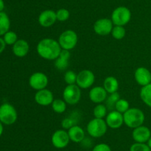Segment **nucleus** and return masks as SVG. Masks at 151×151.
<instances>
[{"mask_svg":"<svg viewBox=\"0 0 151 151\" xmlns=\"http://www.w3.org/2000/svg\"><path fill=\"white\" fill-rule=\"evenodd\" d=\"M37 53L46 60H55L60 55L62 48L58 41L52 38H44L37 44Z\"/></svg>","mask_w":151,"mask_h":151,"instance_id":"nucleus-1","label":"nucleus"},{"mask_svg":"<svg viewBox=\"0 0 151 151\" xmlns=\"http://www.w3.org/2000/svg\"><path fill=\"white\" fill-rule=\"evenodd\" d=\"M124 124L130 128L134 129L143 125L145 120V115L139 108H129L123 114Z\"/></svg>","mask_w":151,"mask_h":151,"instance_id":"nucleus-2","label":"nucleus"},{"mask_svg":"<svg viewBox=\"0 0 151 151\" xmlns=\"http://www.w3.org/2000/svg\"><path fill=\"white\" fill-rule=\"evenodd\" d=\"M111 19L114 25L124 27L131 21V12L125 6H119L113 10Z\"/></svg>","mask_w":151,"mask_h":151,"instance_id":"nucleus-3","label":"nucleus"},{"mask_svg":"<svg viewBox=\"0 0 151 151\" xmlns=\"http://www.w3.org/2000/svg\"><path fill=\"white\" fill-rule=\"evenodd\" d=\"M86 130L91 137L100 138L107 132L108 125L103 118H94L88 123Z\"/></svg>","mask_w":151,"mask_h":151,"instance_id":"nucleus-4","label":"nucleus"},{"mask_svg":"<svg viewBox=\"0 0 151 151\" xmlns=\"http://www.w3.org/2000/svg\"><path fill=\"white\" fill-rule=\"evenodd\" d=\"M78 41V34L72 30H66L63 31L58 38V43L62 50H66L69 51L76 47Z\"/></svg>","mask_w":151,"mask_h":151,"instance_id":"nucleus-5","label":"nucleus"},{"mask_svg":"<svg viewBox=\"0 0 151 151\" xmlns=\"http://www.w3.org/2000/svg\"><path fill=\"white\" fill-rule=\"evenodd\" d=\"M18 113L16 108L9 103H4L0 106V121L5 125H11L16 121Z\"/></svg>","mask_w":151,"mask_h":151,"instance_id":"nucleus-6","label":"nucleus"},{"mask_svg":"<svg viewBox=\"0 0 151 151\" xmlns=\"http://www.w3.org/2000/svg\"><path fill=\"white\" fill-rule=\"evenodd\" d=\"M81 99V89L75 84L67 85L63 92V99L66 104L75 105L80 102Z\"/></svg>","mask_w":151,"mask_h":151,"instance_id":"nucleus-7","label":"nucleus"},{"mask_svg":"<svg viewBox=\"0 0 151 151\" xmlns=\"http://www.w3.org/2000/svg\"><path fill=\"white\" fill-rule=\"evenodd\" d=\"M95 76L90 70H83L77 75L76 84L81 89H88L94 84Z\"/></svg>","mask_w":151,"mask_h":151,"instance_id":"nucleus-8","label":"nucleus"},{"mask_svg":"<svg viewBox=\"0 0 151 151\" xmlns=\"http://www.w3.org/2000/svg\"><path fill=\"white\" fill-rule=\"evenodd\" d=\"M51 142L53 146L57 149H63L66 147L70 142L68 132L64 129L57 130L52 135Z\"/></svg>","mask_w":151,"mask_h":151,"instance_id":"nucleus-9","label":"nucleus"},{"mask_svg":"<svg viewBox=\"0 0 151 151\" xmlns=\"http://www.w3.org/2000/svg\"><path fill=\"white\" fill-rule=\"evenodd\" d=\"M114 28V24L111 19L108 18L99 19L94 22V31L99 36H108L111 33Z\"/></svg>","mask_w":151,"mask_h":151,"instance_id":"nucleus-10","label":"nucleus"},{"mask_svg":"<svg viewBox=\"0 0 151 151\" xmlns=\"http://www.w3.org/2000/svg\"><path fill=\"white\" fill-rule=\"evenodd\" d=\"M48 77L42 72L34 73L29 78V86L37 91L45 89L48 85Z\"/></svg>","mask_w":151,"mask_h":151,"instance_id":"nucleus-11","label":"nucleus"},{"mask_svg":"<svg viewBox=\"0 0 151 151\" xmlns=\"http://www.w3.org/2000/svg\"><path fill=\"white\" fill-rule=\"evenodd\" d=\"M106 122L108 127L111 129H118L124 124L123 114L114 110L109 112L106 117Z\"/></svg>","mask_w":151,"mask_h":151,"instance_id":"nucleus-12","label":"nucleus"},{"mask_svg":"<svg viewBox=\"0 0 151 151\" xmlns=\"http://www.w3.org/2000/svg\"><path fill=\"white\" fill-rule=\"evenodd\" d=\"M57 20L56 12L52 10H45L41 12L38 18V22L41 26L44 28H50L52 26Z\"/></svg>","mask_w":151,"mask_h":151,"instance_id":"nucleus-13","label":"nucleus"},{"mask_svg":"<svg viewBox=\"0 0 151 151\" xmlns=\"http://www.w3.org/2000/svg\"><path fill=\"white\" fill-rule=\"evenodd\" d=\"M35 101L38 105L41 106H49L51 105L54 101L52 92L48 89L45 88L43 90H38L35 94Z\"/></svg>","mask_w":151,"mask_h":151,"instance_id":"nucleus-14","label":"nucleus"},{"mask_svg":"<svg viewBox=\"0 0 151 151\" xmlns=\"http://www.w3.org/2000/svg\"><path fill=\"white\" fill-rule=\"evenodd\" d=\"M151 137V131L147 127L141 125L133 130L132 138L135 142L138 143H147Z\"/></svg>","mask_w":151,"mask_h":151,"instance_id":"nucleus-15","label":"nucleus"},{"mask_svg":"<svg viewBox=\"0 0 151 151\" xmlns=\"http://www.w3.org/2000/svg\"><path fill=\"white\" fill-rule=\"evenodd\" d=\"M134 78L137 84L144 87L151 83V72L145 67H139L135 70Z\"/></svg>","mask_w":151,"mask_h":151,"instance_id":"nucleus-16","label":"nucleus"},{"mask_svg":"<svg viewBox=\"0 0 151 151\" xmlns=\"http://www.w3.org/2000/svg\"><path fill=\"white\" fill-rule=\"evenodd\" d=\"M89 99L95 104H102L106 100L108 97V93L103 87L96 86L92 87L89 91Z\"/></svg>","mask_w":151,"mask_h":151,"instance_id":"nucleus-17","label":"nucleus"},{"mask_svg":"<svg viewBox=\"0 0 151 151\" xmlns=\"http://www.w3.org/2000/svg\"><path fill=\"white\" fill-rule=\"evenodd\" d=\"M29 43L24 39H18L13 45V53L17 57H24L29 53Z\"/></svg>","mask_w":151,"mask_h":151,"instance_id":"nucleus-18","label":"nucleus"},{"mask_svg":"<svg viewBox=\"0 0 151 151\" xmlns=\"http://www.w3.org/2000/svg\"><path fill=\"white\" fill-rule=\"evenodd\" d=\"M71 53L69 50H62L58 57L55 60V67L58 70H64L69 66Z\"/></svg>","mask_w":151,"mask_h":151,"instance_id":"nucleus-19","label":"nucleus"},{"mask_svg":"<svg viewBox=\"0 0 151 151\" xmlns=\"http://www.w3.org/2000/svg\"><path fill=\"white\" fill-rule=\"evenodd\" d=\"M70 141L75 143H81L85 139V131L81 127L78 125H74L68 130Z\"/></svg>","mask_w":151,"mask_h":151,"instance_id":"nucleus-20","label":"nucleus"},{"mask_svg":"<svg viewBox=\"0 0 151 151\" xmlns=\"http://www.w3.org/2000/svg\"><path fill=\"white\" fill-rule=\"evenodd\" d=\"M103 87L106 90L108 93L111 94V93L117 92L119 89V81L117 78L114 76H108L105 78L103 81Z\"/></svg>","mask_w":151,"mask_h":151,"instance_id":"nucleus-21","label":"nucleus"},{"mask_svg":"<svg viewBox=\"0 0 151 151\" xmlns=\"http://www.w3.org/2000/svg\"><path fill=\"white\" fill-rule=\"evenodd\" d=\"M10 27V20L9 16L4 11L0 12V36H4L9 31Z\"/></svg>","mask_w":151,"mask_h":151,"instance_id":"nucleus-22","label":"nucleus"},{"mask_svg":"<svg viewBox=\"0 0 151 151\" xmlns=\"http://www.w3.org/2000/svg\"><path fill=\"white\" fill-rule=\"evenodd\" d=\"M140 98L147 107L151 108V83L142 87L140 90Z\"/></svg>","mask_w":151,"mask_h":151,"instance_id":"nucleus-23","label":"nucleus"},{"mask_svg":"<svg viewBox=\"0 0 151 151\" xmlns=\"http://www.w3.org/2000/svg\"><path fill=\"white\" fill-rule=\"evenodd\" d=\"M52 108L56 113L61 114L66 110V102L63 99H56L52 103Z\"/></svg>","mask_w":151,"mask_h":151,"instance_id":"nucleus-24","label":"nucleus"},{"mask_svg":"<svg viewBox=\"0 0 151 151\" xmlns=\"http://www.w3.org/2000/svg\"><path fill=\"white\" fill-rule=\"evenodd\" d=\"M107 107L103 104H97L93 110L94 118H104L107 115Z\"/></svg>","mask_w":151,"mask_h":151,"instance_id":"nucleus-25","label":"nucleus"},{"mask_svg":"<svg viewBox=\"0 0 151 151\" xmlns=\"http://www.w3.org/2000/svg\"><path fill=\"white\" fill-rule=\"evenodd\" d=\"M120 99V96H119V93L117 92L116 93H114L110 94V96H108L107 99H106V105L107 108L109 110H114V109H115V105L116 103L117 102V101Z\"/></svg>","mask_w":151,"mask_h":151,"instance_id":"nucleus-26","label":"nucleus"},{"mask_svg":"<svg viewBox=\"0 0 151 151\" xmlns=\"http://www.w3.org/2000/svg\"><path fill=\"white\" fill-rule=\"evenodd\" d=\"M125 34H126V30H125L123 26L114 25L111 31L112 36H113L114 38L116 40L122 39L125 36Z\"/></svg>","mask_w":151,"mask_h":151,"instance_id":"nucleus-27","label":"nucleus"},{"mask_svg":"<svg viewBox=\"0 0 151 151\" xmlns=\"http://www.w3.org/2000/svg\"><path fill=\"white\" fill-rule=\"evenodd\" d=\"M130 108V103L125 99H119L115 105V110L124 114Z\"/></svg>","mask_w":151,"mask_h":151,"instance_id":"nucleus-28","label":"nucleus"},{"mask_svg":"<svg viewBox=\"0 0 151 151\" xmlns=\"http://www.w3.org/2000/svg\"><path fill=\"white\" fill-rule=\"evenodd\" d=\"M3 39H4L6 44H8V45H13L18 40L17 34H16L14 31L9 30L3 36Z\"/></svg>","mask_w":151,"mask_h":151,"instance_id":"nucleus-29","label":"nucleus"},{"mask_svg":"<svg viewBox=\"0 0 151 151\" xmlns=\"http://www.w3.org/2000/svg\"><path fill=\"white\" fill-rule=\"evenodd\" d=\"M56 16L59 22H66L70 17V12L66 8H60L56 11Z\"/></svg>","mask_w":151,"mask_h":151,"instance_id":"nucleus-30","label":"nucleus"},{"mask_svg":"<svg viewBox=\"0 0 151 151\" xmlns=\"http://www.w3.org/2000/svg\"><path fill=\"white\" fill-rule=\"evenodd\" d=\"M77 75H78V74H76L74 71L72 70L66 71L63 78H64L65 82L67 84V85L76 84Z\"/></svg>","mask_w":151,"mask_h":151,"instance_id":"nucleus-31","label":"nucleus"},{"mask_svg":"<svg viewBox=\"0 0 151 151\" xmlns=\"http://www.w3.org/2000/svg\"><path fill=\"white\" fill-rule=\"evenodd\" d=\"M129 151H151V149L147 143H138L135 142L130 147Z\"/></svg>","mask_w":151,"mask_h":151,"instance_id":"nucleus-32","label":"nucleus"},{"mask_svg":"<svg viewBox=\"0 0 151 151\" xmlns=\"http://www.w3.org/2000/svg\"><path fill=\"white\" fill-rule=\"evenodd\" d=\"M75 120L72 118L70 117H67V118H65L62 120L61 121V126L63 127V129H68L71 128L72 127H73L74 125H76L75 124Z\"/></svg>","mask_w":151,"mask_h":151,"instance_id":"nucleus-33","label":"nucleus"},{"mask_svg":"<svg viewBox=\"0 0 151 151\" xmlns=\"http://www.w3.org/2000/svg\"><path fill=\"white\" fill-rule=\"evenodd\" d=\"M92 151H112L111 148L109 144L106 143H100L95 145Z\"/></svg>","mask_w":151,"mask_h":151,"instance_id":"nucleus-34","label":"nucleus"},{"mask_svg":"<svg viewBox=\"0 0 151 151\" xmlns=\"http://www.w3.org/2000/svg\"><path fill=\"white\" fill-rule=\"evenodd\" d=\"M5 47H6V43L4 42L3 38H1V37H0V54L4 51Z\"/></svg>","mask_w":151,"mask_h":151,"instance_id":"nucleus-35","label":"nucleus"},{"mask_svg":"<svg viewBox=\"0 0 151 151\" xmlns=\"http://www.w3.org/2000/svg\"><path fill=\"white\" fill-rule=\"evenodd\" d=\"M4 8V2L3 0H0V12H2Z\"/></svg>","mask_w":151,"mask_h":151,"instance_id":"nucleus-36","label":"nucleus"},{"mask_svg":"<svg viewBox=\"0 0 151 151\" xmlns=\"http://www.w3.org/2000/svg\"><path fill=\"white\" fill-rule=\"evenodd\" d=\"M3 131H4V127H3V124L0 121V136L2 135Z\"/></svg>","mask_w":151,"mask_h":151,"instance_id":"nucleus-37","label":"nucleus"},{"mask_svg":"<svg viewBox=\"0 0 151 151\" xmlns=\"http://www.w3.org/2000/svg\"><path fill=\"white\" fill-rule=\"evenodd\" d=\"M147 144L148 145L149 147H150L151 149V137L150 138V139H149V140L147 142Z\"/></svg>","mask_w":151,"mask_h":151,"instance_id":"nucleus-38","label":"nucleus"}]
</instances>
